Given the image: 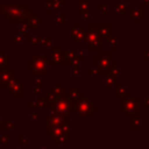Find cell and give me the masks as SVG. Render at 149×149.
Segmentation results:
<instances>
[{"mask_svg":"<svg viewBox=\"0 0 149 149\" xmlns=\"http://www.w3.org/2000/svg\"><path fill=\"white\" fill-rule=\"evenodd\" d=\"M34 12V8L29 7L28 2H0V15L3 19H7L8 24L24 23L28 16Z\"/></svg>","mask_w":149,"mask_h":149,"instance_id":"obj_1","label":"cell"},{"mask_svg":"<svg viewBox=\"0 0 149 149\" xmlns=\"http://www.w3.org/2000/svg\"><path fill=\"white\" fill-rule=\"evenodd\" d=\"M97 104H94L92 99L88 98L86 93H84L78 100L72 102L71 114H74L78 120H90L92 119V115L97 113Z\"/></svg>","mask_w":149,"mask_h":149,"instance_id":"obj_2","label":"cell"},{"mask_svg":"<svg viewBox=\"0 0 149 149\" xmlns=\"http://www.w3.org/2000/svg\"><path fill=\"white\" fill-rule=\"evenodd\" d=\"M118 100V112L119 114H122L125 119L129 120L133 116L140 115V99L135 98L132 92Z\"/></svg>","mask_w":149,"mask_h":149,"instance_id":"obj_3","label":"cell"},{"mask_svg":"<svg viewBox=\"0 0 149 149\" xmlns=\"http://www.w3.org/2000/svg\"><path fill=\"white\" fill-rule=\"evenodd\" d=\"M28 71L33 72L34 76L49 77L50 74V57L47 55L28 57Z\"/></svg>","mask_w":149,"mask_h":149,"instance_id":"obj_4","label":"cell"},{"mask_svg":"<svg viewBox=\"0 0 149 149\" xmlns=\"http://www.w3.org/2000/svg\"><path fill=\"white\" fill-rule=\"evenodd\" d=\"M104 40L99 36L97 30V23H90L85 28V45L90 51L102 50Z\"/></svg>","mask_w":149,"mask_h":149,"instance_id":"obj_5","label":"cell"},{"mask_svg":"<svg viewBox=\"0 0 149 149\" xmlns=\"http://www.w3.org/2000/svg\"><path fill=\"white\" fill-rule=\"evenodd\" d=\"M114 58H113V51L109 50H99L93 57H92V65L97 68L101 73L102 77L106 76L112 66Z\"/></svg>","mask_w":149,"mask_h":149,"instance_id":"obj_6","label":"cell"},{"mask_svg":"<svg viewBox=\"0 0 149 149\" xmlns=\"http://www.w3.org/2000/svg\"><path fill=\"white\" fill-rule=\"evenodd\" d=\"M50 112L49 113H55V114H61L64 116H69L71 118V111H72V101L65 95V97H61L57 100L50 102L49 108Z\"/></svg>","mask_w":149,"mask_h":149,"instance_id":"obj_7","label":"cell"},{"mask_svg":"<svg viewBox=\"0 0 149 149\" xmlns=\"http://www.w3.org/2000/svg\"><path fill=\"white\" fill-rule=\"evenodd\" d=\"M65 122H71V118L64 116L61 114H55V113H45L44 114V134H47L50 128L61 126Z\"/></svg>","mask_w":149,"mask_h":149,"instance_id":"obj_8","label":"cell"},{"mask_svg":"<svg viewBox=\"0 0 149 149\" xmlns=\"http://www.w3.org/2000/svg\"><path fill=\"white\" fill-rule=\"evenodd\" d=\"M77 45H85V28L79 23L71 24V48L76 49Z\"/></svg>","mask_w":149,"mask_h":149,"instance_id":"obj_9","label":"cell"},{"mask_svg":"<svg viewBox=\"0 0 149 149\" xmlns=\"http://www.w3.org/2000/svg\"><path fill=\"white\" fill-rule=\"evenodd\" d=\"M50 50H51V56H50V66H54V65L68 66L65 51H63V50L61 49V47H59V45L55 44Z\"/></svg>","mask_w":149,"mask_h":149,"instance_id":"obj_10","label":"cell"},{"mask_svg":"<svg viewBox=\"0 0 149 149\" xmlns=\"http://www.w3.org/2000/svg\"><path fill=\"white\" fill-rule=\"evenodd\" d=\"M22 80H23L22 77L17 76V77L13 78V79L8 83V85L6 86V88L12 92L13 98L20 99V98L23 97V85H22Z\"/></svg>","mask_w":149,"mask_h":149,"instance_id":"obj_11","label":"cell"},{"mask_svg":"<svg viewBox=\"0 0 149 149\" xmlns=\"http://www.w3.org/2000/svg\"><path fill=\"white\" fill-rule=\"evenodd\" d=\"M70 130H71V122H65V123H63L61 126H56V127L50 128L45 135H48L51 141H55L61 135L70 133Z\"/></svg>","mask_w":149,"mask_h":149,"instance_id":"obj_12","label":"cell"},{"mask_svg":"<svg viewBox=\"0 0 149 149\" xmlns=\"http://www.w3.org/2000/svg\"><path fill=\"white\" fill-rule=\"evenodd\" d=\"M66 5L65 0H44V12L47 14L50 13H59Z\"/></svg>","mask_w":149,"mask_h":149,"instance_id":"obj_13","label":"cell"},{"mask_svg":"<svg viewBox=\"0 0 149 149\" xmlns=\"http://www.w3.org/2000/svg\"><path fill=\"white\" fill-rule=\"evenodd\" d=\"M113 23H99L97 24V30H98V34L99 36L106 41L108 40L112 35H113Z\"/></svg>","mask_w":149,"mask_h":149,"instance_id":"obj_14","label":"cell"},{"mask_svg":"<svg viewBox=\"0 0 149 149\" xmlns=\"http://www.w3.org/2000/svg\"><path fill=\"white\" fill-rule=\"evenodd\" d=\"M24 23L29 27V29H38L40 26H41L42 23H44V19L41 17L38 13H35V12H34V13H31V14L28 16V19L26 20Z\"/></svg>","mask_w":149,"mask_h":149,"instance_id":"obj_15","label":"cell"},{"mask_svg":"<svg viewBox=\"0 0 149 149\" xmlns=\"http://www.w3.org/2000/svg\"><path fill=\"white\" fill-rule=\"evenodd\" d=\"M19 76L17 71H12V70H0V87H6L8 83Z\"/></svg>","mask_w":149,"mask_h":149,"instance_id":"obj_16","label":"cell"},{"mask_svg":"<svg viewBox=\"0 0 149 149\" xmlns=\"http://www.w3.org/2000/svg\"><path fill=\"white\" fill-rule=\"evenodd\" d=\"M76 12L78 14H91L92 0H78L76 2Z\"/></svg>","mask_w":149,"mask_h":149,"instance_id":"obj_17","label":"cell"},{"mask_svg":"<svg viewBox=\"0 0 149 149\" xmlns=\"http://www.w3.org/2000/svg\"><path fill=\"white\" fill-rule=\"evenodd\" d=\"M13 58L6 50H0V70H12Z\"/></svg>","mask_w":149,"mask_h":149,"instance_id":"obj_18","label":"cell"},{"mask_svg":"<svg viewBox=\"0 0 149 149\" xmlns=\"http://www.w3.org/2000/svg\"><path fill=\"white\" fill-rule=\"evenodd\" d=\"M128 13L132 15V19L134 20L135 23H140L141 19H143L146 16V7L140 3V7H136V8H129Z\"/></svg>","mask_w":149,"mask_h":149,"instance_id":"obj_19","label":"cell"},{"mask_svg":"<svg viewBox=\"0 0 149 149\" xmlns=\"http://www.w3.org/2000/svg\"><path fill=\"white\" fill-rule=\"evenodd\" d=\"M129 88L122 83V81H118L114 86H113V97L115 99H120L125 95H127L129 93Z\"/></svg>","mask_w":149,"mask_h":149,"instance_id":"obj_20","label":"cell"},{"mask_svg":"<svg viewBox=\"0 0 149 149\" xmlns=\"http://www.w3.org/2000/svg\"><path fill=\"white\" fill-rule=\"evenodd\" d=\"M113 8H114V19H116L120 14H125L128 13L129 7L128 3L126 2V0H116V2L113 3Z\"/></svg>","mask_w":149,"mask_h":149,"instance_id":"obj_21","label":"cell"},{"mask_svg":"<svg viewBox=\"0 0 149 149\" xmlns=\"http://www.w3.org/2000/svg\"><path fill=\"white\" fill-rule=\"evenodd\" d=\"M128 122H129L128 127H129L130 130H137V129L141 128V126H143V125L146 123V120L142 119L140 115H136V116L130 118V119L128 120Z\"/></svg>","mask_w":149,"mask_h":149,"instance_id":"obj_22","label":"cell"},{"mask_svg":"<svg viewBox=\"0 0 149 149\" xmlns=\"http://www.w3.org/2000/svg\"><path fill=\"white\" fill-rule=\"evenodd\" d=\"M123 72H125V70H123V68L121 65H119L118 61H113L108 73H111V74H113V76H115L118 78H121V77H123Z\"/></svg>","mask_w":149,"mask_h":149,"instance_id":"obj_23","label":"cell"},{"mask_svg":"<svg viewBox=\"0 0 149 149\" xmlns=\"http://www.w3.org/2000/svg\"><path fill=\"white\" fill-rule=\"evenodd\" d=\"M119 81V78L111 74V73H107L106 76H104V81H102V87H113L116 83Z\"/></svg>","mask_w":149,"mask_h":149,"instance_id":"obj_24","label":"cell"},{"mask_svg":"<svg viewBox=\"0 0 149 149\" xmlns=\"http://www.w3.org/2000/svg\"><path fill=\"white\" fill-rule=\"evenodd\" d=\"M83 94H84V92H81V88H80V87H72V88L70 90V92L66 93V97L73 102V101H76V100H78Z\"/></svg>","mask_w":149,"mask_h":149,"instance_id":"obj_25","label":"cell"},{"mask_svg":"<svg viewBox=\"0 0 149 149\" xmlns=\"http://www.w3.org/2000/svg\"><path fill=\"white\" fill-rule=\"evenodd\" d=\"M107 41V43H108V48H107V50H109V51H115V50H118L119 49V36L118 35H112L108 40H106Z\"/></svg>","mask_w":149,"mask_h":149,"instance_id":"obj_26","label":"cell"},{"mask_svg":"<svg viewBox=\"0 0 149 149\" xmlns=\"http://www.w3.org/2000/svg\"><path fill=\"white\" fill-rule=\"evenodd\" d=\"M17 34L23 40H28V37H29V27L26 23H20V26L17 28Z\"/></svg>","mask_w":149,"mask_h":149,"instance_id":"obj_27","label":"cell"},{"mask_svg":"<svg viewBox=\"0 0 149 149\" xmlns=\"http://www.w3.org/2000/svg\"><path fill=\"white\" fill-rule=\"evenodd\" d=\"M86 76L87 77H102V73L93 65H90L86 68Z\"/></svg>","mask_w":149,"mask_h":149,"instance_id":"obj_28","label":"cell"},{"mask_svg":"<svg viewBox=\"0 0 149 149\" xmlns=\"http://www.w3.org/2000/svg\"><path fill=\"white\" fill-rule=\"evenodd\" d=\"M69 140H71V135H70V133H66V134H63L59 137H57L54 142H55V146H61V144L66 143Z\"/></svg>","mask_w":149,"mask_h":149,"instance_id":"obj_29","label":"cell"},{"mask_svg":"<svg viewBox=\"0 0 149 149\" xmlns=\"http://www.w3.org/2000/svg\"><path fill=\"white\" fill-rule=\"evenodd\" d=\"M28 107L31 109V111H35V112H40V108H38V98H29L28 99Z\"/></svg>","mask_w":149,"mask_h":149,"instance_id":"obj_30","label":"cell"},{"mask_svg":"<svg viewBox=\"0 0 149 149\" xmlns=\"http://www.w3.org/2000/svg\"><path fill=\"white\" fill-rule=\"evenodd\" d=\"M44 87L45 85L42 84V85H34V97L33 98H41V94L44 93Z\"/></svg>","mask_w":149,"mask_h":149,"instance_id":"obj_31","label":"cell"},{"mask_svg":"<svg viewBox=\"0 0 149 149\" xmlns=\"http://www.w3.org/2000/svg\"><path fill=\"white\" fill-rule=\"evenodd\" d=\"M40 122V118H38V112L33 111V113L30 114L29 119H28V123L29 125H37Z\"/></svg>","mask_w":149,"mask_h":149,"instance_id":"obj_32","label":"cell"},{"mask_svg":"<svg viewBox=\"0 0 149 149\" xmlns=\"http://www.w3.org/2000/svg\"><path fill=\"white\" fill-rule=\"evenodd\" d=\"M97 10L99 14H106V13H108V5L105 2H98Z\"/></svg>","mask_w":149,"mask_h":149,"instance_id":"obj_33","label":"cell"},{"mask_svg":"<svg viewBox=\"0 0 149 149\" xmlns=\"http://www.w3.org/2000/svg\"><path fill=\"white\" fill-rule=\"evenodd\" d=\"M65 17H66V14L65 13H57L56 14V16H55V20H54V22L56 23V24H63L64 23V21H65Z\"/></svg>","mask_w":149,"mask_h":149,"instance_id":"obj_34","label":"cell"},{"mask_svg":"<svg viewBox=\"0 0 149 149\" xmlns=\"http://www.w3.org/2000/svg\"><path fill=\"white\" fill-rule=\"evenodd\" d=\"M17 144L21 147H26L29 144V137L26 135H19L17 136Z\"/></svg>","mask_w":149,"mask_h":149,"instance_id":"obj_35","label":"cell"},{"mask_svg":"<svg viewBox=\"0 0 149 149\" xmlns=\"http://www.w3.org/2000/svg\"><path fill=\"white\" fill-rule=\"evenodd\" d=\"M17 128H19V126H17L15 122H13V121H10V120H7V119H5V129H9V130H17Z\"/></svg>","mask_w":149,"mask_h":149,"instance_id":"obj_36","label":"cell"},{"mask_svg":"<svg viewBox=\"0 0 149 149\" xmlns=\"http://www.w3.org/2000/svg\"><path fill=\"white\" fill-rule=\"evenodd\" d=\"M38 42H40V35H30L28 37L29 45H38Z\"/></svg>","mask_w":149,"mask_h":149,"instance_id":"obj_37","label":"cell"},{"mask_svg":"<svg viewBox=\"0 0 149 149\" xmlns=\"http://www.w3.org/2000/svg\"><path fill=\"white\" fill-rule=\"evenodd\" d=\"M23 42H24V40L19 35V34H16V35H13V40H12V43L14 44V45H22L23 44Z\"/></svg>","mask_w":149,"mask_h":149,"instance_id":"obj_38","label":"cell"},{"mask_svg":"<svg viewBox=\"0 0 149 149\" xmlns=\"http://www.w3.org/2000/svg\"><path fill=\"white\" fill-rule=\"evenodd\" d=\"M12 135H0V146H6L12 141Z\"/></svg>","mask_w":149,"mask_h":149,"instance_id":"obj_39","label":"cell"},{"mask_svg":"<svg viewBox=\"0 0 149 149\" xmlns=\"http://www.w3.org/2000/svg\"><path fill=\"white\" fill-rule=\"evenodd\" d=\"M87 52L86 51H81V50H77V57H78V59L80 61V62H84V61H86V58H87Z\"/></svg>","mask_w":149,"mask_h":149,"instance_id":"obj_40","label":"cell"},{"mask_svg":"<svg viewBox=\"0 0 149 149\" xmlns=\"http://www.w3.org/2000/svg\"><path fill=\"white\" fill-rule=\"evenodd\" d=\"M71 76L72 77H80L81 76L80 68H71Z\"/></svg>","mask_w":149,"mask_h":149,"instance_id":"obj_41","label":"cell"},{"mask_svg":"<svg viewBox=\"0 0 149 149\" xmlns=\"http://www.w3.org/2000/svg\"><path fill=\"white\" fill-rule=\"evenodd\" d=\"M91 16V14H81V21H80V24H85L87 22V19Z\"/></svg>","mask_w":149,"mask_h":149,"instance_id":"obj_42","label":"cell"},{"mask_svg":"<svg viewBox=\"0 0 149 149\" xmlns=\"http://www.w3.org/2000/svg\"><path fill=\"white\" fill-rule=\"evenodd\" d=\"M0 130H5V119L0 115Z\"/></svg>","mask_w":149,"mask_h":149,"instance_id":"obj_43","label":"cell"},{"mask_svg":"<svg viewBox=\"0 0 149 149\" xmlns=\"http://www.w3.org/2000/svg\"><path fill=\"white\" fill-rule=\"evenodd\" d=\"M33 149H50L48 146H34Z\"/></svg>","mask_w":149,"mask_h":149,"instance_id":"obj_44","label":"cell"},{"mask_svg":"<svg viewBox=\"0 0 149 149\" xmlns=\"http://www.w3.org/2000/svg\"><path fill=\"white\" fill-rule=\"evenodd\" d=\"M141 3H142L146 8H147V7L149 8V0H141Z\"/></svg>","mask_w":149,"mask_h":149,"instance_id":"obj_45","label":"cell"},{"mask_svg":"<svg viewBox=\"0 0 149 149\" xmlns=\"http://www.w3.org/2000/svg\"><path fill=\"white\" fill-rule=\"evenodd\" d=\"M144 59L146 61H149V50H146L144 51Z\"/></svg>","mask_w":149,"mask_h":149,"instance_id":"obj_46","label":"cell"},{"mask_svg":"<svg viewBox=\"0 0 149 149\" xmlns=\"http://www.w3.org/2000/svg\"><path fill=\"white\" fill-rule=\"evenodd\" d=\"M144 107L149 109V98H147V99L144 100Z\"/></svg>","mask_w":149,"mask_h":149,"instance_id":"obj_47","label":"cell"},{"mask_svg":"<svg viewBox=\"0 0 149 149\" xmlns=\"http://www.w3.org/2000/svg\"><path fill=\"white\" fill-rule=\"evenodd\" d=\"M12 149H23V147H21V146H19V144H16V146H13V147H12Z\"/></svg>","mask_w":149,"mask_h":149,"instance_id":"obj_48","label":"cell"},{"mask_svg":"<svg viewBox=\"0 0 149 149\" xmlns=\"http://www.w3.org/2000/svg\"><path fill=\"white\" fill-rule=\"evenodd\" d=\"M65 149H77V147L76 146H66Z\"/></svg>","mask_w":149,"mask_h":149,"instance_id":"obj_49","label":"cell"},{"mask_svg":"<svg viewBox=\"0 0 149 149\" xmlns=\"http://www.w3.org/2000/svg\"><path fill=\"white\" fill-rule=\"evenodd\" d=\"M66 2H77L78 0H65Z\"/></svg>","mask_w":149,"mask_h":149,"instance_id":"obj_50","label":"cell"}]
</instances>
